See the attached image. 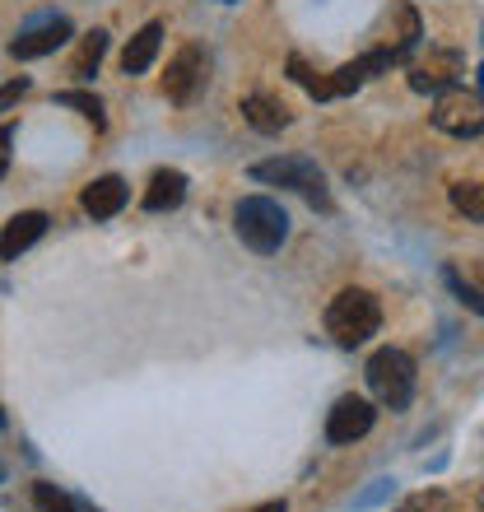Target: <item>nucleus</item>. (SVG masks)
Masks as SVG:
<instances>
[{
  "mask_svg": "<svg viewBox=\"0 0 484 512\" xmlns=\"http://www.w3.org/2000/svg\"><path fill=\"white\" fill-rule=\"evenodd\" d=\"M382 326V303H377L368 289H340L326 308V336L336 340L340 350H354L363 340L377 336Z\"/></svg>",
  "mask_w": 484,
  "mask_h": 512,
  "instance_id": "obj_1",
  "label": "nucleus"
},
{
  "mask_svg": "<svg viewBox=\"0 0 484 512\" xmlns=\"http://www.w3.org/2000/svg\"><path fill=\"white\" fill-rule=\"evenodd\" d=\"M233 229H238L242 247L270 256V252H280L284 238H289V215L270 196H242L238 210H233Z\"/></svg>",
  "mask_w": 484,
  "mask_h": 512,
  "instance_id": "obj_2",
  "label": "nucleus"
},
{
  "mask_svg": "<svg viewBox=\"0 0 484 512\" xmlns=\"http://www.w3.org/2000/svg\"><path fill=\"white\" fill-rule=\"evenodd\" d=\"M363 378H368V391H373L377 401L387 405V410H405L410 396H415V359L405 350H377L363 368Z\"/></svg>",
  "mask_w": 484,
  "mask_h": 512,
  "instance_id": "obj_3",
  "label": "nucleus"
},
{
  "mask_svg": "<svg viewBox=\"0 0 484 512\" xmlns=\"http://www.w3.org/2000/svg\"><path fill=\"white\" fill-rule=\"evenodd\" d=\"M256 182H275V187H294L298 196H308L317 210H331V196H326V177L312 159H266L252 163Z\"/></svg>",
  "mask_w": 484,
  "mask_h": 512,
  "instance_id": "obj_4",
  "label": "nucleus"
},
{
  "mask_svg": "<svg viewBox=\"0 0 484 512\" xmlns=\"http://www.w3.org/2000/svg\"><path fill=\"white\" fill-rule=\"evenodd\" d=\"M433 126L457 135V140H471V135L484 131V98L475 89H466V84H452L433 103Z\"/></svg>",
  "mask_w": 484,
  "mask_h": 512,
  "instance_id": "obj_5",
  "label": "nucleus"
},
{
  "mask_svg": "<svg viewBox=\"0 0 484 512\" xmlns=\"http://www.w3.org/2000/svg\"><path fill=\"white\" fill-rule=\"evenodd\" d=\"M210 70V61H205V52L196 47V42H187L182 52L168 61V75H163V94H168V103H177V108H187V103H196V94L205 89V75Z\"/></svg>",
  "mask_w": 484,
  "mask_h": 512,
  "instance_id": "obj_6",
  "label": "nucleus"
},
{
  "mask_svg": "<svg viewBox=\"0 0 484 512\" xmlns=\"http://www.w3.org/2000/svg\"><path fill=\"white\" fill-rule=\"evenodd\" d=\"M466 75V61L457 52H429L410 66V89L415 94H443Z\"/></svg>",
  "mask_w": 484,
  "mask_h": 512,
  "instance_id": "obj_7",
  "label": "nucleus"
},
{
  "mask_svg": "<svg viewBox=\"0 0 484 512\" xmlns=\"http://www.w3.org/2000/svg\"><path fill=\"white\" fill-rule=\"evenodd\" d=\"M373 401H363V396H340L336 405H331V415H326V438L331 443H354V438H363V433L373 429Z\"/></svg>",
  "mask_w": 484,
  "mask_h": 512,
  "instance_id": "obj_8",
  "label": "nucleus"
},
{
  "mask_svg": "<svg viewBox=\"0 0 484 512\" xmlns=\"http://www.w3.org/2000/svg\"><path fill=\"white\" fill-rule=\"evenodd\" d=\"M70 42V19H42V24L24 28L19 38L10 42V56L14 61H38V56H52L56 47Z\"/></svg>",
  "mask_w": 484,
  "mask_h": 512,
  "instance_id": "obj_9",
  "label": "nucleus"
},
{
  "mask_svg": "<svg viewBox=\"0 0 484 512\" xmlns=\"http://www.w3.org/2000/svg\"><path fill=\"white\" fill-rule=\"evenodd\" d=\"M42 233H47V215H42V210H24V215H14L10 224L0 229V261H14L19 252H28Z\"/></svg>",
  "mask_w": 484,
  "mask_h": 512,
  "instance_id": "obj_10",
  "label": "nucleus"
},
{
  "mask_svg": "<svg viewBox=\"0 0 484 512\" xmlns=\"http://www.w3.org/2000/svg\"><path fill=\"white\" fill-rule=\"evenodd\" d=\"M80 205H84V215H94V219H112V215H121V205H126V182L121 177H94L89 187H84V196H80Z\"/></svg>",
  "mask_w": 484,
  "mask_h": 512,
  "instance_id": "obj_11",
  "label": "nucleus"
},
{
  "mask_svg": "<svg viewBox=\"0 0 484 512\" xmlns=\"http://www.w3.org/2000/svg\"><path fill=\"white\" fill-rule=\"evenodd\" d=\"M182 201H187V173H177V168H159V173L149 177V187H145V210L149 215L177 210Z\"/></svg>",
  "mask_w": 484,
  "mask_h": 512,
  "instance_id": "obj_12",
  "label": "nucleus"
},
{
  "mask_svg": "<svg viewBox=\"0 0 484 512\" xmlns=\"http://www.w3.org/2000/svg\"><path fill=\"white\" fill-rule=\"evenodd\" d=\"M159 42H163V24L159 19H149L131 42H126V52H121V70L126 75H145L154 66V56H159Z\"/></svg>",
  "mask_w": 484,
  "mask_h": 512,
  "instance_id": "obj_13",
  "label": "nucleus"
},
{
  "mask_svg": "<svg viewBox=\"0 0 484 512\" xmlns=\"http://www.w3.org/2000/svg\"><path fill=\"white\" fill-rule=\"evenodd\" d=\"M242 117H247V126H252V131H261V135H280L284 126H289L284 103H275V98H266V94L242 98Z\"/></svg>",
  "mask_w": 484,
  "mask_h": 512,
  "instance_id": "obj_14",
  "label": "nucleus"
},
{
  "mask_svg": "<svg viewBox=\"0 0 484 512\" xmlns=\"http://www.w3.org/2000/svg\"><path fill=\"white\" fill-rule=\"evenodd\" d=\"M108 56V33L103 28H94V33H84L80 52H75V75H89V70H98V61Z\"/></svg>",
  "mask_w": 484,
  "mask_h": 512,
  "instance_id": "obj_15",
  "label": "nucleus"
},
{
  "mask_svg": "<svg viewBox=\"0 0 484 512\" xmlns=\"http://www.w3.org/2000/svg\"><path fill=\"white\" fill-rule=\"evenodd\" d=\"M452 205L466 219H484V182H457L452 187Z\"/></svg>",
  "mask_w": 484,
  "mask_h": 512,
  "instance_id": "obj_16",
  "label": "nucleus"
},
{
  "mask_svg": "<svg viewBox=\"0 0 484 512\" xmlns=\"http://www.w3.org/2000/svg\"><path fill=\"white\" fill-rule=\"evenodd\" d=\"M56 103H61V108H80V117H89L94 126L108 122V117H103V103H98L94 94H84V89H66V94H56Z\"/></svg>",
  "mask_w": 484,
  "mask_h": 512,
  "instance_id": "obj_17",
  "label": "nucleus"
},
{
  "mask_svg": "<svg viewBox=\"0 0 484 512\" xmlns=\"http://www.w3.org/2000/svg\"><path fill=\"white\" fill-rule=\"evenodd\" d=\"M33 499H38L42 512H84L80 503L66 499V494H61L56 485H47V480H38V485H33Z\"/></svg>",
  "mask_w": 484,
  "mask_h": 512,
  "instance_id": "obj_18",
  "label": "nucleus"
},
{
  "mask_svg": "<svg viewBox=\"0 0 484 512\" xmlns=\"http://www.w3.org/2000/svg\"><path fill=\"white\" fill-rule=\"evenodd\" d=\"M396 512H452V503H447L443 489H419V494H410Z\"/></svg>",
  "mask_w": 484,
  "mask_h": 512,
  "instance_id": "obj_19",
  "label": "nucleus"
},
{
  "mask_svg": "<svg viewBox=\"0 0 484 512\" xmlns=\"http://www.w3.org/2000/svg\"><path fill=\"white\" fill-rule=\"evenodd\" d=\"M447 284H452V294H457L461 303H466V308H475V312H480V317H484V294H480V289H475V284H466V280H461V270H447Z\"/></svg>",
  "mask_w": 484,
  "mask_h": 512,
  "instance_id": "obj_20",
  "label": "nucleus"
},
{
  "mask_svg": "<svg viewBox=\"0 0 484 512\" xmlns=\"http://www.w3.org/2000/svg\"><path fill=\"white\" fill-rule=\"evenodd\" d=\"M28 94V80H14V84H5V89H0V112L5 108H14V103H19V98Z\"/></svg>",
  "mask_w": 484,
  "mask_h": 512,
  "instance_id": "obj_21",
  "label": "nucleus"
},
{
  "mask_svg": "<svg viewBox=\"0 0 484 512\" xmlns=\"http://www.w3.org/2000/svg\"><path fill=\"white\" fill-rule=\"evenodd\" d=\"M10 145H14V126H0V177L10 173Z\"/></svg>",
  "mask_w": 484,
  "mask_h": 512,
  "instance_id": "obj_22",
  "label": "nucleus"
},
{
  "mask_svg": "<svg viewBox=\"0 0 484 512\" xmlns=\"http://www.w3.org/2000/svg\"><path fill=\"white\" fill-rule=\"evenodd\" d=\"M252 512H289V508H284V499H275V503H261V508H252Z\"/></svg>",
  "mask_w": 484,
  "mask_h": 512,
  "instance_id": "obj_23",
  "label": "nucleus"
},
{
  "mask_svg": "<svg viewBox=\"0 0 484 512\" xmlns=\"http://www.w3.org/2000/svg\"><path fill=\"white\" fill-rule=\"evenodd\" d=\"M480 512H484V489H480Z\"/></svg>",
  "mask_w": 484,
  "mask_h": 512,
  "instance_id": "obj_24",
  "label": "nucleus"
},
{
  "mask_svg": "<svg viewBox=\"0 0 484 512\" xmlns=\"http://www.w3.org/2000/svg\"><path fill=\"white\" fill-rule=\"evenodd\" d=\"M0 475H5V471H0Z\"/></svg>",
  "mask_w": 484,
  "mask_h": 512,
  "instance_id": "obj_25",
  "label": "nucleus"
}]
</instances>
